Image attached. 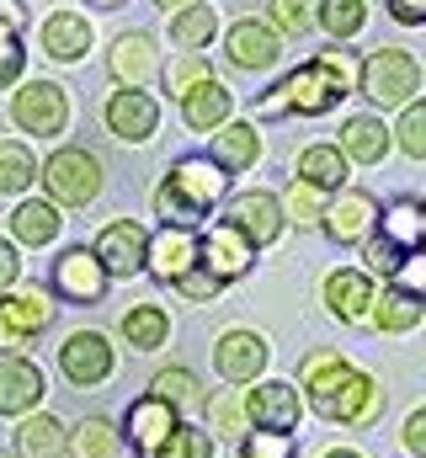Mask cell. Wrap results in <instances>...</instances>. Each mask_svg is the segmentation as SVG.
I'll return each mask as SVG.
<instances>
[{
  "label": "cell",
  "instance_id": "1",
  "mask_svg": "<svg viewBox=\"0 0 426 458\" xmlns=\"http://www.w3.org/2000/svg\"><path fill=\"white\" fill-rule=\"evenodd\" d=\"M304 389H310V405L325 421H341V427H373L384 416V389L379 378H368L362 368H352L341 352H310L304 368H299Z\"/></svg>",
  "mask_w": 426,
  "mask_h": 458
},
{
  "label": "cell",
  "instance_id": "2",
  "mask_svg": "<svg viewBox=\"0 0 426 458\" xmlns=\"http://www.w3.org/2000/svg\"><path fill=\"white\" fill-rule=\"evenodd\" d=\"M224 198H229V176L209 155H182L166 171V182L155 187V214L176 229H198L213 214V203H224Z\"/></svg>",
  "mask_w": 426,
  "mask_h": 458
},
{
  "label": "cell",
  "instance_id": "3",
  "mask_svg": "<svg viewBox=\"0 0 426 458\" xmlns=\"http://www.w3.org/2000/svg\"><path fill=\"white\" fill-rule=\"evenodd\" d=\"M422 91V59L400 43H379L373 54H362L357 64V97H368L379 117L384 113H400L405 102H416Z\"/></svg>",
  "mask_w": 426,
  "mask_h": 458
},
{
  "label": "cell",
  "instance_id": "4",
  "mask_svg": "<svg viewBox=\"0 0 426 458\" xmlns=\"http://www.w3.org/2000/svg\"><path fill=\"white\" fill-rule=\"evenodd\" d=\"M38 176H43L54 208H86V203H97V192H102V160H97L91 149H81V144L54 149V155L38 165Z\"/></svg>",
  "mask_w": 426,
  "mask_h": 458
},
{
  "label": "cell",
  "instance_id": "5",
  "mask_svg": "<svg viewBox=\"0 0 426 458\" xmlns=\"http://www.w3.org/2000/svg\"><path fill=\"white\" fill-rule=\"evenodd\" d=\"M336 107H341L336 86L320 75L310 59H304L299 70H288V75L256 102V113L261 117H325V113H336Z\"/></svg>",
  "mask_w": 426,
  "mask_h": 458
},
{
  "label": "cell",
  "instance_id": "6",
  "mask_svg": "<svg viewBox=\"0 0 426 458\" xmlns=\"http://www.w3.org/2000/svg\"><path fill=\"white\" fill-rule=\"evenodd\" d=\"M11 123H16L21 133H38V139L64 133V123H70V91L54 86V81H27V86H16V97H11Z\"/></svg>",
  "mask_w": 426,
  "mask_h": 458
},
{
  "label": "cell",
  "instance_id": "7",
  "mask_svg": "<svg viewBox=\"0 0 426 458\" xmlns=\"http://www.w3.org/2000/svg\"><path fill=\"white\" fill-rule=\"evenodd\" d=\"M320 229L336 240V245H362L373 229H379V198L362 192V187H341L325 198V214H320Z\"/></svg>",
  "mask_w": 426,
  "mask_h": 458
},
{
  "label": "cell",
  "instance_id": "8",
  "mask_svg": "<svg viewBox=\"0 0 426 458\" xmlns=\"http://www.w3.org/2000/svg\"><path fill=\"white\" fill-rule=\"evenodd\" d=\"M224 54L234 70H251V75H267L283 64V38L272 32V21L261 16H240L229 32H224Z\"/></svg>",
  "mask_w": 426,
  "mask_h": 458
},
{
  "label": "cell",
  "instance_id": "9",
  "mask_svg": "<svg viewBox=\"0 0 426 458\" xmlns=\"http://www.w3.org/2000/svg\"><path fill=\"white\" fill-rule=\"evenodd\" d=\"M48 320H54V304H48L43 288L5 293V299H0V357H16L38 331H48Z\"/></svg>",
  "mask_w": 426,
  "mask_h": 458
},
{
  "label": "cell",
  "instance_id": "10",
  "mask_svg": "<svg viewBox=\"0 0 426 458\" xmlns=\"http://www.w3.org/2000/svg\"><path fill=\"white\" fill-rule=\"evenodd\" d=\"M198 267L213 272L218 283H234V277H245V272L256 267V245H251L234 225H224V219H218L213 229L198 234Z\"/></svg>",
  "mask_w": 426,
  "mask_h": 458
},
{
  "label": "cell",
  "instance_id": "11",
  "mask_svg": "<svg viewBox=\"0 0 426 458\" xmlns=\"http://www.w3.org/2000/svg\"><path fill=\"white\" fill-rule=\"evenodd\" d=\"M112 342H106L102 331H75V336H64L59 346V368H64V378L75 384V389H97L112 378Z\"/></svg>",
  "mask_w": 426,
  "mask_h": 458
},
{
  "label": "cell",
  "instance_id": "12",
  "mask_svg": "<svg viewBox=\"0 0 426 458\" xmlns=\"http://www.w3.org/2000/svg\"><path fill=\"white\" fill-rule=\"evenodd\" d=\"M224 225H234L256 250L261 245H272L277 234H283V203H277V192H234L229 203H224Z\"/></svg>",
  "mask_w": 426,
  "mask_h": 458
},
{
  "label": "cell",
  "instance_id": "13",
  "mask_svg": "<svg viewBox=\"0 0 426 458\" xmlns=\"http://www.w3.org/2000/svg\"><path fill=\"white\" fill-rule=\"evenodd\" d=\"M155 70H160V48H155L149 32H123V38H112V48H106V75H112L123 91H144V86L155 81Z\"/></svg>",
  "mask_w": 426,
  "mask_h": 458
},
{
  "label": "cell",
  "instance_id": "14",
  "mask_svg": "<svg viewBox=\"0 0 426 458\" xmlns=\"http://www.w3.org/2000/svg\"><path fill=\"white\" fill-rule=\"evenodd\" d=\"M373 299H379V283H373L362 267H336V272L325 277V310H330L341 326H368Z\"/></svg>",
  "mask_w": 426,
  "mask_h": 458
},
{
  "label": "cell",
  "instance_id": "15",
  "mask_svg": "<svg viewBox=\"0 0 426 458\" xmlns=\"http://www.w3.org/2000/svg\"><path fill=\"white\" fill-rule=\"evenodd\" d=\"M97 261H102L106 277H133L144 272V250H149V229L133 225V219H112V225L97 234Z\"/></svg>",
  "mask_w": 426,
  "mask_h": 458
},
{
  "label": "cell",
  "instance_id": "16",
  "mask_svg": "<svg viewBox=\"0 0 426 458\" xmlns=\"http://www.w3.org/2000/svg\"><path fill=\"white\" fill-rule=\"evenodd\" d=\"M54 293L70 299V304H102L106 272H102V261H97V250L70 245V250L54 261Z\"/></svg>",
  "mask_w": 426,
  "mask_h": 458
},
{
  "label": "cell",
  "instance_id": "17",
  "mask_svg": "<svg viewBox=\"0 0 426 458\" xmlns=\"http://www.w3.org/2000/svg\"><path fill=\"white\" fill-rule=\"evenodd\" d=\"M102 117H106V133H112V139L144 144V139H155V128H160V102H155L149 91H112Z\"/></svg>",
  "mask_w": 426,
  "mask_h": 458
},
{
  "label": "cell",
  "instance_id": "18",
  "mask_svg": "<svg viewBox=\"0 0 426 458\" xmlns=\"http://www.w3.org/2000/svg\"><path fill=\"white\" fill-rule=\"evenodd\" d=\"M192 267H198V229L160 225L155 234H149V250H144V272H155L160 283H182Z\"/></svg>",
  "mask_w": 426,
  "mask_h": 458
},
{
  "label": "cell",
  "instance_id": "19",
  "mask_svg": "<svg viewBox=\"0 0 426 458\" xmlns=\"http://www.w3.org/2000/svg\"><path fill=\"white\" fill-rule=\"evenodd\" d=\"M182 427V416H176V405H166L160 394H144V400H133L128 405V416H123V432L117 437H128L139 454L149 458L155 448H166V437Z\"/></svg>",
  "mask_w": 426,
  "mask_h": 458
},
{
  "label": "cell",
  "instance_id": "20",
  "mask_svg": "<svg viewBox=\"0 0 426 458\" xmlns=\"http://www.w3.org/2000/svg\"><path fill=\"white\" fill-rule=\"evenodd\" d=\"M245 421L256 432H294L299 427V389L283 378H267L245 394Z\"/></svg>",
  "mask_w": 426,
  "mask_h": 458
},
{
  "label": "cell",
  "instance_id": "21",
  "mask_svg": "<svg viewBox=\"0 0 426 458\" xmlns=\"http://www.w3.org/2000/svg\"><path fill=\"white\" fill-rule=\"evenodd\" d=\"M213 368L224 384H256L267 368V342L256 331H224L213 346Z\"/></svg>",
  "mask_w": 426,
  "mask_h": 458
},
{
  "label": "cell",
  "instance_id": "22",
  "mask_svg": "<svg viewBox=\"0 0 426 458\" xmlns=\"http://www.w3.org/2000/svg\"><path fill=\"white\" fill-rule=\"evenodd\" d=\"M352 165H384V155L395 149V133L379 113H362V117H346L341 123V144H336Z\"/></svg>",
  "mask_w": 426,
  "mask_h": 458
},
{
  "label": "cell",
  "instance_id": "23",
  "mask_svg": "<svg viewBox=\"0 0 426 458\" xmlns=\"http://www.w3.org/2000/svg\"><path fill=\"white\" fill-rule=\"evenodd\" d=\"M346 176H352V160H346L336 144H310V149H299V160H294V182L315 187V192H325V198L341 192Z\"/></svg>",
  "mask_w": 426,
  "mask_h": 458
},
{
  "label": "cell",
  "instance_id": "24",
  "mask_svg": "<svg viewBox=\"0 0 426 458\" xmlns=\"http://www.w3.org/2000/svg\"><path fill=\"white\" fill-rule=\"evenodd\" d=\"M43 400V368L27 357H5L0 362V416H27Z\"/></svg>",
  "mask_w": 426,
  "mask_h": 458
},
{
  "label": "cell",
  "instance_id": "25",
  "mask_svg": "<svg viewBox=\"0 0 426 458\" xmlns=\"http://www.w3.org/2000/svg\"><path fill=\"white\" fill-rule=\"evenodd\" d=\"M213 165L224 171V176H240V171H251L256 160H261V133H256V123H224L218 133H213Z\"/></svg>",
  "mask_w": 426,
  "mask_h": 458
},
{
  "label": "cell",
  "instance_id": "26",
  "mask_svg": "<svg viewBox=\"0 0 426 458\" xmlns=\"http://www.w3.org/2000/svg\"><path fill=\"white\" fill-rule=\"evenodd\" d=\"M234 113V91L224 86V81H203L198 91H187L182 97V123L192 128V133H218L224 123Z\"/></svg>",
  "mask_w": 426,
  "mask_h": 458
},
{
  "label": "cell",
  "instance_id": "27",
  "mask_svg": "<svg viewBox=\"0 0 426 458\" xmlns=\"http://www.w3.org/2000/svg\"><path fill=\"white\" fill-rule=\"evenodd\" d=\"M86 48H91V21H86V16L54 11V16L43 21V54H48L54 64H75V59H86Z\"/></svg>",
  "mask_w": 426,
  "mask_h": 458
},
{
  "label": "cell",
  "instance_id": "28",
  "mask_svg": "<svg viewBox=\"0 0 426 458\" xmlns=\"http://www.w3.org/2000/svg\"><path fill=\"white\" fill-rule=\"evenodd\" d=\"M373 234H384L395 250H416L426 240V208L422 198H395V203H384L379 208V229Z\"/></svg>",
  "mask_w": 426,
  "mask_h": 458
},
{
  "label": "cell",
  "instance_id": "29",
  "mask_svg": "<svg viewBox=\"0 0 426 458\" xmlns=\"http://www.w3.org/2000/svg\"><path fill=\"white\" fill-rule=\"evenodd\" d=\"M422 320H426V304L411 299V293H400V288H384V293L373 299V315H368V326H379L384 336H405V331H416Z\"/></svg>",
  "mask_w": 426,
  "mask_h": 458
},
{
  "label": "cell",
  "instance_id": "30",
  "mask_svg": "<svg viewBox=\"0 0 426 458\" xmlns=\"http://www.w3.org/2000/svg\"><path fill=\"white\" fill-rule=\"evenodd\" d=\"M21 27H27V5L0 0V86H16L21 81V64H27Z\"/></svg>",
  "mask_w": 426,
  "mask_h": 458
},
{
  "label": "cell",
  "instance_id": "31",
  "mask_svg": "<svg viewBox=\"0 0 426 458\" xmlns=\"http://www.w3.org/2000/svg\"><path fill=\"white\" fill-rule=\"evenodd\" d=\"M213 32H218V11L203 5V0H192V5H182V11L171 16V43H176L182 54H203L213 43Z\"/></svg>",
  "mask_w": 426,
  "mask_h": 458
},
{
  "label": "cell",
  "instance_id": "32",
  "mask_svg": "<svg viewBox=\"0 0 426 458\" xmlns=\"http://www.w3.org/2000/svg\"><path fill=\"white\" fill-rule=\"evenodd\" d=\"M59 208L48 203V198H27V203H16V214H11V234L21 240V245H48V240H59Z\"/></svg>",
  "mask_w": 426,
  "mask_h": 458
},
{
  "label": "cell",
  "instance_id": "33",
  "mask_svg": "<svg viewBox=\"0 0 426 458\" xmlns=\"http://www.w3.org/2000/svg\"><path fill=\"white\" fill-rule=\"evenodd\" d=\"M171 336V315L160 310V304H133L128 315H123V342L139 346V352H155V346H166Z\"/></svg>",
  "mask_w": 426,
  "mask_h": 458
},
{
  "label": "cell",
  "instance_id": "34",
  "mask_svg": "<svg viewBox=\"0 0 426 458\" xmlns=\"http://www.w3.org/2000/svg\"><path fill=\"white\" fill-rule=\"evenodd\" d=\"M315 21L325 27L330 43H352V38L368 27V0H320Z\"/></svg>",
  "mask_w": 426,
  "mask_h": 458
},
{
  "label": "cell",
  "instance_id": "35",
  "mask_svg": "<svg viewBox=\"0 0 426 458\" xmlns=\"http://www.w3.org/2000/svg\"><path fill=\"white\" fill-rule=\"evenodd\" d=\"M64 443H70V437H64V427H59L54 416H27V421L16 427V448H21V458H54Z\"/></svg>",
  "mask_w": 426,
  "mask_h": 458
},
{
  "label": "cell",
  "instance_id": "36",
  "mask_svg": "<svg viewBox=\"0 0 426 458\" xmlns=\"http://www.w3.org/2000/svg\"><path fill=\"white\" fill-rule=\"evenodd\" d=\"M310 64H315L320 75L336 86V97H341V102H346V97H357V64H362V59H357L346 43H336V48H320Z\"/></svg>",
  "mask_w": 426,
  "mask_h": 458
},
{
  "label": "cell",
  "instance_id": "37",
  "mask_svg": "<svg viewBox=\"0 0 426 458\" xmlns=\"http://www.w3.org/2000/svg\"><path fill=\"white\" fill-rule=\"evenodd\" d=\"M38 182V155L16 139H0V192H27Z\"/></svg>",
  "mask_w": 426,
  "mask_h": 458
},
{
  "label": "cell",
  "instance_id": "38",
  "mask_svg": "<svg viewBox=\"0 0 426 458\" xmlns=\"http://www.w3.org/2000/svg\"><path fill=\"white\" fill-rule=\"evenodd\" d=\"M389 133H395V144H400L411 160H426V97L405 102V107H400V123H395Z\"/></svg>",
  "mask_w": 426,
  "mask_h": 458
},
{
  "label": "cell",
  "instance_id": "39",
  "mask_svg": "<svg viewBox=\"0 0 426 458\" xmlns=\"http://www.w3.org/2000/svg\"><path fill=\"white\" fill-rule=\"evenodd\" d=\"M203 81H213V70H209V59L203 54H176L171 64H166V91L182 102L187 91H198Z\"/></svg>",
  "mask_w": 426,
  "mask_h": 458
},
{
  "label": "cell",
  "instance_id": "40",
  "mask_svg": "<svg viewBox=\"0 0 426 458\" xmlns=\"http://www.w3.org/2000/svg\"><path fill=\"white\" fill-rule=\"evenodd\" d=\"M277 203H283V219H288V225H304V229L320 225V214H325V192L304 187V182H294Z\"/></svg>",
  "mask_w": 426,
  "mask_h": 458
},
{
  "label": "cell",
  "instance_id": "41",
  "mask_svg": "<svg viewBox=\"0 0 426 458\" xmlns=\"http://www.w3.org/2000/svg\"><path fill=\"white\" fill-rule=\"evenodd\" d=\"M315 5L320 0H272V32L277 38H304L315 27Z\"/></svg>",
  "mask_w": 426,
  "mask_h": 458
},
{
  "label": "cell",
  "instance_id": "42",
  "mask_svg": "<svg viewBox=\"0 0 426 458\" xmlns=\"http://www.w3.org/2000/svg\"><path fill=\"white\" fill-rule=\"evenodd\" d=\"M166 405H198V373H187V368H166V373H155V384H149Z\"/></svg>",
  "mask_w": 426,
  "mask_h": 458
},
{
  "label": "cell",
  "instance_id": "43",
  "mask_svg": "<svg viewBox=\"0 0 426 458\" xmlns=\"http://www.w3.org/2000/svg\"><path fill=\"white\" fill-rule=\"evenodd\" d=\"M149 458H213V437L198 432V427H176L166 437V448H155Z\"/></svg>",
  "mask_w": 426,
  "mask_h": 458
},
{
  "label": "cell",
  "instance_id": "44",
  "mask_svg": "<svg viewBox=\"0 0 426 458\" xmlns=\"http://www.w3.org/2000/svg\"><path fill=\"white\" fill-rule=\"evenodd\" d=\"M389 288H400V293H411V299H422V304H426V245H416V250H405V256H400V267H395Z\"/></svg>",
  "mask_w": 426,
  "mask_h": 458
},
{
  "label": "cell",
  "instance_id": "45",
  "mask_svg": "<svg viewBox=\"0 0 426 458\" xmlns=\"http://www.w3.org/2000/svg\"><path fill=\"white\" fill-rule=\"evenodd\" d=\"M112 448H117L112 421H102V416L81 421V432H75V454H81V458H112Z\"/></svg>",
  "mask_w": 426,
  "mask_h": 458
},
{
  "label": "cell",
  "instance_id": "46",
  "mask_svg": "<svg viewBox=\"0 0 426 458\" xmlns=\"http://www.w3.org/2000/svg\"><path fill=\"white\" fill-rule=\"evenodd\" d=\"M240 458H294V432H251Z\"/></svg>",
  "mask_w": 426,
  "mask_h": 458
},
{
  "label": "cell",
  "instance_id": "47",
  "mask_svg": "<svg viewBox=\"0 0 426 458\" xmlns=\"http://www.w3.org/2000/svg\"><path fill=\"white\" fill-rule=\"evenodd\" d=\"M400 256H405V250H395V245H389L384 234H368V240H362V261H368L362 272H368V277H373V272H379V277H395Z\"/></svg>",
  "mask_w": 426,
  "mask_h": 458
},
{
  "label": "cell",
  "instance_id": "48",
  "mask_svg": "<svg viewBox=\"0 0 426 458\" xmlns=\"http://www.w3.org/2000/svg\"><path fill=\"white\" fill-rule=\"evenodd\" d=\"M171 288H176L182 299H192V304H209V299H218V288H224V283H218L213 272H203V267H192V272H187L182 283H171Z\"/></svg>",
  "mask_w": 426,
  "mask_h": 458
},
{
  "label": "cell",
  "instance_id": "49",
  "mask_svg": "<svg viewBox=\"0 0 426 458\" xmlns=\"http://www.w3.org/2000/svg\"><path fill=\"white\" fill-rule=\"evenodd\" d=\"M209 421H213V432H240V421H245V405L234 400V394H218L209 405Z\"/></svg>",
  "mask_w": 426,
  "mask_h": 458
},
{
  "label": "cell",
  "instance_id": "50",
  "mask_svg": "<svg viewBox=\"0 0 426 458\" xmlns=\"http://www.w3.org/2000/svg\"><path fill=\"white\" fill-rule=\"evenodd\" d=\"M384 11H389L400 27H426V0H384Z\"/></svg>",
  "mask_w": 426,
  "mask_h": 458
},
{
  "label": "cell",
  "instance_id": "51",
  "mask_svg": "<svg viewBox=\"0 0 426 458\" xmlns=\"http://www.w3.org/2000/svg\"><path fill=\"white\" fill-rule=\"evenodd\" d=\"M405 448H411V458H426V405L411 411V421H405Z\"/></svg>",
  "mask_w": 426,
  "mask_h": 458
},
{
  "label": "cell",
  "instance_id": "52",
  "mask_svg": "<svg viewBox=\"0 0 426 458\" xmlns=\"http://www.w3.org/2000/svg\"><path fill=\"white\" fill-rule=\"evenodd\" d=\"M16 272H21L16 245H11V240H0V288H11V283H16Z\"/></svg>",
  "mask_w": 426,
  "mask_h": 458
},
{
  "label": "cell",
  "instance_id": "53",
  "mask_svg": "<svg viewBox=\"0 0 426 458\" xmlns=\"http://www.w3.org/2000/svg\"><path fill=\"white\" fill-rule=\"evenodd\" d=\"M325 458H362V454H352V448H330Z\"/></svg>",
  "mask_w": 426,
  "mask_h": 458
},
{
  "label": "cell",
  "instance_id": "54",
  "mask_svg": "<svg viewBox=\"0 0 426 458\" xmlns=\"http://www.w3.org/2000/svg\"><path fill=\"white\" fill-rule=\"evenodd\" d=\"M155 5H166V11H171V5H176V11H182V5H192V0H155Z\"/></svg>",
  "mask_w": 426,
  "mask_h": 458
},
{
  "label": "cell",
  "instance_id": "55",
  "mask_svg": "<svg viewBox=\"0 0 426 458\" xmlns=\"http://www.w3.org/2000/svg\"><path fill=\"white\" fill-rule=\"evenodd\" d=\"M91 5H106V11H112V5H128V0H91Z\"/></svg>",
  "mask_w": 426,
  "mask_h": 458
},
{
  "label": "cell",
  "instance_id": "56",
  "mask_svg": "<svg viewBox=\"0 0 426 458\" xmlns=\"http://www.w3.org/2000/svg\"><path fill=\"white\" fill-rule=\"evenodd\" d=\"M422 208H426V203H422ZM422 245H426V240H422Z\"/></svg>",
  "mask_w": 426,
  "mask_h": 458
},
{
  "label": "cell",
  "instance_id": "57",
  "mask_svg": "<svg viewBox=\"0 0 426 458\" xmlns=\"http://www.w3.org/2000/svg\"><path fill=\"white\" fill-rule=\"evenodd\" d=\"M0 458H5V454H0Z\"/></svg>",
  "mask_w": 426,
  "mask_h": 458
}]
</instances>
